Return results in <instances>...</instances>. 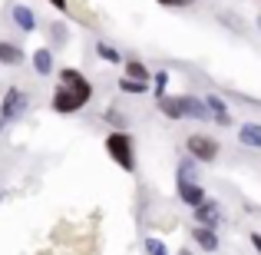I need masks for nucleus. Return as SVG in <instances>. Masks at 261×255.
Returning a JSON list of instances; mask_svg holds the SVG:
<instances>
[{"label":"nucleus","mask_w":261,"mask_h":255,"mask_svg":"<svg viewBox=\"0 0 261 255\" xmlns=\"http://www.w3.org/2000/svg\"><path fill=\"white\" fill-rule=\"evenodd\" d=\"M50 37H57V43H63V37H66V30H63V27H50Z\"/></svg>","instance_id":"obj_22"},{"label":"nucleus","mask_w":261,"mask_h":255,"mask_svg":"<svg viewBox=\"0 0 261 255\" xmlns=\"http://www.w3.org/2000/svg\"><path fill=\"white\" fill-rule=\"evenodd\" d=\"M218 153H222V146H218L212 136H202V133H192L189 140H185V156H192L195 163H215Z\"/></svg>","instance_id":"obj_3"},{"label":"nucleus","mask_w":261,"mask_h":255,"mask_svg":"<svg viewBox=\"0 0 261 255\" xmlns=\"http://www.w3.org/2000/svg\"><path fill=\"white\" fill-rule=\"evenodd\" d=\"M198 172H195V159L192 156H182L178 159V166H175V179H182V182H198Z\"/></svg>","instance_id":"obj_14"},{"label":"nucleus","mask_w":261,"mask_h":255,"mask_svg":"<svg viewBox=\"0 0 261 255\" xmlns=\"http://www.w3.org/2000/svg\"><path fill=\"white\" fill-rule=\"evenodd\" d=\"M96 57H99V60H106V63H122L119 50H116V47H109L106 40H99V43H96Z\"/></svg>","instance_id":"obj_16"},{"label":"nucleus","mask_w":261,"mask_h":255,"mask_svg":"<svg viewBox=\"0 0 261 255\" xmlns=\"http://www.w3.org/2000/svg\"><path fill=\"white\" fill-rule=\"evenodd\" d=\"M182 106H185V116H189V120L212 123V109H208L205 100H198V96H192V93H182Z\"/></svg>","instance_id":"obj_7"},{"label":"nucleus","mask_w":261,"mask_h":255,"mask_svg":"<svg viewBox=\"0 0 261 255\" xmlns=\"http://www.w3.org/2000/svg\"><path fill=\"white\" fill-rule=\"evenodd\" d=\"M33 70H37V77H53V50L50 47H40L37 53H33Z\"/></svg>","instance_id":"obj_12"},{"label":"nucleus","mask_w":261,"mask_h":255,"mask_svg":"<svg viewBox=\"0 0 261 255\" xmlns=\"http://www.w3.org/2000/svg\"><path fill=\"white\" fill-rule=\"evenodd\" d=\"M0 129H4V116H0Z\"/></svg>","instance_id":"obj_27"},{"label":"nucleus","mask_w":261,"mask_h":255,"mask_svg":"<svg viewBox=\"0 0 261 255\" xmlns=\"http://www.w3.org/2000/svg\"><path fill=\"white\" fill-rule=\"evenodd\" d=\"M10 13H13V24H17L23 33H33V30H37V13H33L27 4H17Z\"/></svg>","instance_id":"obj_11"},{"label":"nucleus","mask_w":261,"mask_h":255,"mask_svg":"<svg viewBox=\"0 0 261 255\" xmlns=\"http://www.w3.org/2000/svg\"><path fill=\"white\" fill-rule=\"evenodd\" d=\"M146 252H149V255H169L166 242H162V239H155V236H149V239H146Z\"/></svg>","instance_id":"obj_20"},{"label":"nucleus","mask_w":261,"mask_h":255,"mask_svg":"<svg viewBox=\"0 0 261 255\" xmlns=\"http://www.w3.org/2000/svg\"><path fill=\"white\" fill-rule=\"evenodd\" d=\"M23 63V50L10 40H0V66H20Z\"/></svg>","instance_id":"obj_13"},{"label":"nucleus","mask_w":261,"mask_h":255,"mask_svg":"<svg viewBox=\"0 0 261 255\" xmlns=\"http://www.w3.org/2000/svg\"><path fill=\"white\" fill-rule=\"evenodd\" d=\"M46 4H50V7H53V10H57V13H66V7H70V4H66V0H46Z\"/></svg>","instance_id":"obj_23"},{"label":"nucleus","mask_w":261,"mask_h":255,"mask_svg":"<svg viewBox=\"0 0 261 255\" xmlns=\"http://www.w3.org/2000/svg\"><path fill=\"white\" fill-rule=\"evenodd\" d=\"M192 239H195V245L202 252H218V232L215 229H205V225H192Z\"/></svg>","instance_id":"obj_9"},{"label":"nucleus","mask_w":261,"mask_h":255,"mask_svg":"<svg viewBox=\"0 0 261 255\" xmlns=\"http://www.w3.org/2000/svg\"><path fill=\"white\" fill-rule=\"evenodd\" d=\"M126 77L129 80H142V83H149V70L142 60H126Z\"/></svg>","instance_id":"obj_15"},{"label":"nucleus","mask_w":261,"mask_h":255,"mask_svg":"<svg viewBox=\"0 0 261 255\" xmlns=\"http://www.w3.org/2000/svg\"><path fill=\"white\" fill-rule=\"evenodd\" d=\"M155 106H159V113L166 116V120H185V106H182V96H159L155 100Z\"/></svg>","instance_id":"obj_8"},{"label":"nucleus","mask_w":261,"mask_h":255,"mask_svg":"<svg viewBox=\"0 0 261 255\" xmlns=\"http://www.w3.org/2000/svg\"><path fill=\"white\" fill-rule=\"evenodd\" d=\"M166 86H169V70H159L155 73V100L166 96Z\"/></svg>","instance_id":"obj_21"},{"label":"nucleus","mask_w":261,"mask_h":255,"mask_svg":"<svg viewBox=\"0 0 261 255\" xmlns=\"http://www.w3.org/2000/svg\"><path fill=\"white\" fill-rule=\"evenodd\" d=\"M205 103H208V109H212V120H215V116H222V113H228L225 100H222V96H215V93H208V96H205Z\"/></svg>","instance_id":"obj_18"},{"label":"nucleus","mask_w":261,"mask_h":255,"mask_svg":"<svg viewBox=\"0 0 261 255\" xmlns=\"http://www.w3.org/2000/svg\"><path fill=\"white\" fill-rule=\"evenodd\" d=\"M178 255H195V252H185V249H182V252H178Z\"/></svg>","instance_id":"obj_26"},{"label":"nucleus","mask_w":261,"mask_h":255,"mask_svg":"<svg viewBox=\"0 0 261 255\" xmlns=\"http://www.w3.org/2000/svg\"><path fill=\"white\" fill-rule=\"evenodd\" d=\"M119 89H122V93L139 96V93H146V89H149V83H142V80H129V77H122V80H119Z\"/></svg>","instance_id":"obj_17"},{"label":"nucleus","mask_w":261,"mask_h":255,"mask_svg":"<svg viewBox=\"0 0 261 255\" xmlns=\"http://www.w3.org/2000/svg\"><path fill=\"white\" fill-rule=\"evenodd\" d=\"M238 143L248 149H261V123H255V120L242 123L238 126Z\"/></svg>","instance_id":"obj_10"},{"label":"nucleus","mask_w":261,"mask_h":255,"mask_svg":"<svg viewBox=\"0 0 261 255\" xmlns=\"http://www.w3.org/2000/svg\"><path fill=\"white\" fill-rule=\"evenodd\" d=\"M27 109H30V96H27L20 86H10V89L4 93V100H0V116H4V123L20 120Z\"/></svg>","instance_id":"obj_4"},{"label":"nucleus","mask_w":261,"mask_h":255,"mask_svg":"<svg viewBox=\"0 0 261 255\" xmlns=\"http://www.w3.org/2000/svg\"><path fill=\"white\" fill-rule=\"evenodd\" d=\"M89 103H93V83H89L80 70H73V66H60V89L50 100L53 113L70 116V113L86 109Z\"/></svg>","instance_id":"obj_1"},{"label":"nucleus","mask_w":261,"mask_h":255,"mask_svg":"<svg viewBox=\"0 0 261 255\" xmlns=\"http://www.w3.org/2000/svg\"><path fill=\"white\" fill-rule=\"evenodd\" d=\"M162 7H185V4H192V0H159Z\"/></svg>","instance_id":"obj_25"},{"label":"nucleus","mask_w":261,"mask_h":255,"mask_svg":"<svg viewBox=\"0 0 261 255\" xmlns=\"http://www.w3.org/2000/svg\"><path fill=\"white\" fill-rule=\"evenodd\" d=\"M106 156L116 163L122 172H136V143L129 133H122V129H116V133L106 136Z\"/></svg>","instance_id":"obj_2"},{"label":"nucleus","mask_w":261,"mask_h":255,"mask_svg":"<svg viewBox=\"0 0 261 255\" xmlns=\"http://www.w3.org/2000/svg\"><path fill=\"white\" fill-rule=\"evenodd\" d=\"M102 120H106L109 126H116V129H122V133H126V116H122L119 109H106V113H102Z\"/></svg>","instance_id":"obj_19"},{"label":"nucleus","mask_w":261,"mask_h":255,"mask_svg":"<svg viewBox=\"0 0 261 255\" xmlns=\"http://www.w3.org/2000/svg\"><path fill=\"white\" fill-rule=\"evenodd\" d=\"M248 239H251V249H255V252L261 255V232H251Z\"/></svg>","instance_id":"obj_24"},{"label":"nucleus","mask_w":261,"mask_h":255,"mask_svg":"<svg viewBox=\"0 0 261 255\" xmlns=\"http://www.w3.org/2000/svg\"><path fill=\"white\" fill-rule=\"evenodd\" d=\"M175 189H178V199H182L189 209H198V205L208 199V192H205L198 182H182V179H175Z\"/></svg>","instance_id":"obj_6"},{"label":"nucleus","mask_w":261,"mask_h":255,"mask_svg":"<svg viewBox=\"0 0 261 255\" xmlns=\"http://www.w3.org/2000/svg\"><path fill=\"white\" fill-rule=\"evenodd\" d=\"M192 216H195V225H205V229H215L218 222H222V205L215 202V199H205L198 209H192Z\"/></svg>","instance_id":"obj_5"},{"label":"nucleus","mask_w":261,"mask_h":255,"mask_svg":"<svg viewBox=\"0 0 261 255\" xmlns=\"http://www.w3.org/2000/svg\"><path fill=\"white\" fill-rule=\"evenodd\" d=\"M258 30H261V17H258Z\"/></svg>","instance_id":"obj_28"}]
</instances>
